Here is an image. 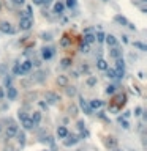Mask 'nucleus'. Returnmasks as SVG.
<instances>
[{
    "instance_id": "53",
    "label": "nucleus",
    "mask_w": 147,
    "mask_h": 151,
    "mask_svg": "<svg viewBox=\"0 0 147 151\" xmlns=\"http://www.w3.org/2000/svg\"><path fill=\"white\" fill-rule=\"evenodd\" d=\"M0 131H2V126H0Z\"/></svg>"
},
{
    "instance_id": "18",
    "label": "nucleus",
    "mask_w": 147,
    "mask_h": 151,
    "mask_svg": "<svg viewBox=\"0 0 147 151\" xmlns=\"http://www.w3.org/2000/svg\"><path fill=\"white\" fill-rule=\"evenodd\" d=\"M63 9H65V5H63L62 2H57L54 5V13H55V14H62Z\"/></svg>"
},
{
    "instance_id": "11",
    "label": "nucleus",
    "mask_w": 147,
    "mask_h": 151,
    "mask_svg": "<svg viewBox=\"0 0 147 151\" xmlns=\"http://www.w3.org/2000/svg\"><path fill=\"white\" fill-rule=\"evenodd\" d=\"M109 55H111L112 58H120V57H122V50H120L117 46H112V49L109 50Z\"/></svg>"
},
{
    "instance_id": "23",
    "label": "nucleus",
    "mask_w": 147,
    "mask_h": 151,
    "mask_svg": "<svg viewBox=\"0 0 147 151\" xmlns=\"http://www.w3.org/2000/svg\"><path fill=\"white\" fill-rule=\"evenodd\" d=\"M116 60H117V62H116L117 63V65H116L117 66V71H125V62H123L122 58H116Z\"/></svg>"
},
{
    "instance_id": "20",
    "label": "nucleus",
    "mask_w": 147,
    "mask_h": 151,
    "mask_svg": "<svg viewBox=\"0 0 147 151\" xmlns=\"http://www.w3.org/2000/svg\"><path fill=\"white\" fill-rule=\"evenodd\" d=\"M95 41V35H92L90 32H87L84 35V43H87V44H92V43Z\"/></svg>"
},
{
    "instance_id": "35",
    "label": "nucleus",
    "mask_w": 147,
    "mask_h": 151,
    "mask_svg": "<svg viewBox=\"0 0 147 151\" xmlns=\"http://www.w3.org/2000/svg\"><path fill=\"white\" fill-rule=\"evenodd\" d=\"M13 72H14L16 76H21V66H19V63H16L14 68H13Z\"/></svg>"
},
{
    "instance_id": "3",
    "label": "nucleus",
    "mask_w": 147,
    "mask_h": 151,
    "mask_svg": "<svg viewBox=\"0 0 147 151\" xmlns=\"http://www.w3.org/2000/svg\"><path fill=\"white\" fill-rule=\"evenodd\" d=\"M32 25H33L32 18H21V21H19V28L21 30H30Z\"/></svg>"
},
{
    "instance_id": "19",
    "label": "nucleus",
    "mask_w": 147,
    "mask_h": 151,
    "mask_svg": "<svg viewBox=\"0 0 147 151\" xmlns=\"http://www.w3.org/2000/svg\"><path fill=\"white\" fill-rule=\"evenodd\" d=\"M65 91H66V95L70 96V98H73V96H76V87H70V85H66L65 87Z\"/></svg>"
},
{
    "instance_id": "15",
    "label": "nucleus",
    "mask_w": 147,
    "mask_h": 151,
    "mask_svg": "<svg viewBox=\"0 0 147 151\" xmlns=\"http://www.w3.org/2000/svg\"><path fill=\"white\" fill-rule=\"evenodd\" d=\"M57 135H59V139H65V137L68 135V129H66L65 126H59V129H57Z\"/></svg>"
},
{
    "instance_id": "21",
    "label": "nucleus",
    "mask_w": 147,
    "mask_h": 151,
    "mask_svg": "<svg viewBox=\"0 0 147 151\" xmlns=\"http://www.w3.org/2000/svg\"><path fill=\"white\" fill-rule=\"evenodd\" d=\"M96 66H98V69H101V71H106V68H108V63H106V60L98 58V62H96Z\"/></svg>"
},
{
    "instance_id": "46",
    "label": "nucleus",
    "mask_w": 147,
    "mask_h": 151,
    "mask_svg": "<svg viewBox=\"0 0 147 151\" xmlns=\"http://www.w3.org/2000/svg\"><path fill=\"white\" fill-rule=\"evenodd\" d=\"M141 112H142V109H141V107H136V110H135V115H141Z\"/></svg>"
},
{
    "instance_id": "27",
    "label": "nucleus",
    "mask_w": 147,
    "mask_h": 151,
    "mask_svg": "<svg viewBox=\"0 0 147 151\" xmlns=\"http://www.w3.org/2000/svg\"><path fill=\"white\" fill-rule=\"evenodd\" d=\"M106 76L109 77V79H116V69H112V68H106Z\"/></svg>"
},
{
    "instance_id": "5",
    "label": "nucleus",
    "mask_w": 147,
    "mask_h": 151,
    "mask_svg": "<svg viewBox=\"0 0 147 151\" xmlns=\"http://www.w3.org/2000/svg\"><path fill=\"white\" fill-rule=\"evenodd\" d=\"M19 131L18 125H14V123H10V126L6 127V137L8 139H13V137H16V132Z\"/></svg>"
},
{
    "instance_id": "1",
    "label": "nucleus",
    "mask_w": 147,
    "mask_h": 151,
    "mask_svg": "<svg viewBox=\"0 0 147 151\" xmlns=\"http://www.w3.org/2000/svg\"><path fill=\"white\" fill-rule=\"evenodd\" d=\"M0 32L5 33V35H14L16 30L10 22H0Z\"/></svg>"
},
{
    "instance_id": "28",
    "label": "nucleus",
    "mask_w": 147,
    "mask_h": 151,
    "mask_svg": "<svg viewBox=\"0 0 147 151\" xmlns=\"http://www.w3.org/2000/svg\"><path fill=\"white\" fill-rule=\"evenodd\" d=\"M60 46H62V47H66V46H70V38H68V36H63V38L60 39Z\"/></svg>"
},
{
    "instance_id": "38",
    "label": "nucleus",
    "mask_w": 147,
    "mask_h": 151,
    "mask_svg": "<svg viewBox=\"0 0 147 151\" xmlns=\"http://www.w3.org/2000/svg\"><path fill=\"white\" fill-rule=\"evenodd\" d=\"M18 116H19V120L22 121L24 118H27V113H25L24 110H19V112H18Z\"/></svg>"
},
{
    "instance_id": "41",
    "label": "nucleus",
    "mask_w": 147,
    "mask_h": 151,
    "mask_svg": "<svg viewBox=\"0 0 147 151\" xmlns=\"http://www.w3.org/2000/svg\"><path fill=\"white\" fill-rule=\"evenodd\" d=\"M25 99L27 101H32V99H36V93H29L27 96H25Z\"/></svg>"
},
{
    "instance_id": "40",
    "label": "nucleus",
    "mask_w": 147,
    "mask_h": 151,
    "mask_svg": "<svg viewBox=\"0 0 147 151\" xmlns=\"http://www.w3.org/2000/svg\"><path fill=\"white\" fill-rule=\"evenodd\" d=\"M11 2H13V5L14 6H21V5H24L25 3V0H11Z\"/></svg>"
},
{
    "instance_id": "29",
    "label": "nucleus",
    "mask_w": 147,
    "mask_h": 151,
    "mask_svg": "<svg viewBox=\"0 0 147 151\" xmlns=\"http://www.w3.org/2000/svg\"><path fill=\"white\" fill-rule=\"evenodd\" d=\"M79 50H81L82 53H89L90 47H89V44H87V43H82V44H81V47H79Z\"/></svg>"
},
{
    "instance_id": "8",
    "label": "nucleus",
    "mask_w": 147,
    "mask_h": 151,
    "mask_svg": "<svg viewBox=\"0 0 147 151\" xmlns=\"http://www.w3.org/2000/svg\"><path fill=\"white\" fill-rule=\"evenodd\" d=\"M79 106H81V109L84 110V112L87 113V115H92V109H90V106L87 104V101L82 98V96L79 98Z\"/></svg>"
},
{
    "instance_id": "49",
    "label": "nucleus",
    "mask_w": 147,
    "mask_h": 151,
    "mask_svg": "<svg viewBox=\"0 0 147 151\" xmlns=\"http://www.w3.org/2000/svg\"><path fill=\"white\" fill-rule=\"evenodd\" d=\"M81 69H82V71H89V68H87L85 65H82V66H81Z\"/></svg>"
},
{
    "instance_id": "10",
    "label": "nucleus",
    "mask_w": 147,
    "mask_h": 151,
    "mask_svg": "<svg viewBox=\"0 0 147 151\" xmlns=\"http://www.w3.org/2000/svg\"><path fill=\"white\" fill-rule=\"evenodd\" d=\"M19 66H21V76L22 74H25V72H29L30 71V69H32V62H30V60H27V62H24V63H22V65H19Z\"/></svg>"
},
{
    "instance_id": "6",
    "label": "nucleus",
    "mask_w": 147,
    "mask_h": 151,
    "mask_svg": "<svg viewBox=\"0 0 147 151\" xmlns=\"http://www.w3.org/2000/svg\"><path fill=\"white\" fill-rule=\"evenodd\" d=\"M65 139H66V140H63V145H65V146H73V145H76V143L79 142V137L70 135V134L65 137Z\"/></svg>"
},
{
    "instance_id": "45",
    "label": "nucleus",
    "mask_w": 147,
    "mask_h": 151,
    "mask_svg": "<svg viewBox=\"0 0 147 151\" xmlns=\"http://www.w3.org/2000/svg\"><path fill=\"white\" fill-rule=\"evenodd\" d=\"M40 107H41V109H44V110H48V104L43 102V101H40Z\"/></svg>"
},
{
    "instance_id": "16",
    "label": "nucleus",
    "mask_w": 147,
    "mask_h": 151,
    "mask_svg": "<svg viewBox=\"0 0 147 151\" xmlns=\"http://www.w3.org/2000/svg\"><path fill=\"white\" fill-rule=\"evenodd\" d=\"M89 106H90V109H101V107H103V101H100V99H93V101H90V104H89Z\"/></svg>"
},
{
    "instance_id": "26",
    "label": "nucleus",
    "mask_w": 147,
    "mask_h": 151,
    "mask_svg": "<svg viewBox=\"0 0 147 151\" xmlns=\"http://www.w3.org/2000/svg\"><path fill=\"white\" fill-rule=\"evenodd\" d=\"M114 19H116V22H119L120 25H126V24H128V21H126V19L123 18V16H120V14H117Z\"/></svg>"
},
{
    "instance_id": "37",
    "label": "nucleus",
    "mask_w": 147,
    "mask_h": 151,
    "mask_svg": "<svg viewBox=\"0 0 147 151\" xmlns=\"http://www.w3.org/2000/svg\"><path fill=\"white\" fill-rule=\"evenodd\" d=\"M68 8H75L76 6V0H66V3H65Z\"/></svg>"
},
{
    "instance_id": "54",
    "label": "nucleus",
    "mask_w": 147,
    "mask_h": 151,
    "mask_svg": "<svg viewBox=\"0 0 147 151\" xmlns=\"http://www.w3.org/2000/svg\"><path fill=\"white\" fill-rule=\"evenodd\" d=\"M116 151H117V150H116Z\"/></svg>"
},
{
    "instance_id": "7",
    "label": "nucleus",
    "mask_w": 147,
    "mask_h": 151,
    "mask_svg": "<svg viewBox=\"0 0 147 151\" xmlns=\"http://www.w3.org/2000/svg\"><path fill=\"white\" fill-rule=\"evenodd\" d=\"M6 98H8L10 101H14L16 98H18V90L14 88V87H6Z\"/></svg>"
},
{
    "instance_id": "51",
    "label": "nucleus",
    "mask_w": 147,
    "mask_h": 151,
    "mask_svg": "<svg viewBox=\"0 0 147 151\" xmlns=\"http://www.w3.org/2000/svg\"><path fill=\"white\" fill-rule=\"evenodd\" d=\"M0 9H2V2H0Z\"/></svg>"
},
{
    "instance_id": "17",
    "label": "nucleus",
    "mask_w": 147,
    "mask_h": 151,
    "mask_svg": "<svg viewBox=\"0 0 147 151\" xmlns=\"http://www.w3.org/2000/svg\"><path fill=\"white\" fill-rule=\"evenodd\" d=\"M57 83H59L60 87H66V85H68V77L63 76V74L57 76Z\"/></svg>"
},
{
    "instance_id": "4",
    "label": "nucleus",
    "mask_w": 147,
    "mask_h": 151,
    "mask_svg": "<svg viewBox=\"0 0 147 151\" xmlns=\"http://www.w3.org/2000/svg\"><path fill=\"white\" fill-rule=\"evenodd\" d=\"M44 79H46V72L41 71V69H40V71H36V72H33V76L30 77V80H32V82H35V83H41Z\"/></svg>"
},
{
    "instance_id": "13",
    "label": "nucleus",
    "mask_w": 147,
    "mask_h": 151,
    "mask_svg": "<svg viewBox=\"0 0 147 151\" xmlns=\"http://www.w3.org/2000/svg\"><path fill=\"white\" fill-rule=\"evenodd\" d=\"M16 137H18V143L21 146H24L25 145V132L24 131H18V132H16Z\"/></svg>"
},
{
    "instance_id": "24",
    "label": "nucleus",
    "mask_w": 147,
    "mask_h": 151,
    "mask_svg": "<svg viewBox=\"0 0 147 151\" xmlns=\"http://www.w3.org/2000/svg\"><path fill=\"white\" fill-rule=\"evenodd\" d=\"M133 46H135L136 49L142 50V52H146V50H147V46H146V44H142L141 41H135V43H133Z\"/></svg>"
},
{
    "instance_id": "22",
    "label": "nucleus",
    "mask_w": 147,
    "mask_h": 151,
    "mask_svg": "<svg viewBox=\"0 0 147 151\" xmlns=\"http://www.w3.org/2000/svg\"><path fill=\"white\" fill-rule=\"evenodd\" d=\"M30 120H32L33 123H36V125H38V123L41 121V113H40V112H33L32 116H30Z\"/></svg>"
},
{
    "instance_id": "30",
    "label": "nucleus",
    "mask_w": 147,
    "mask_h": 151,
    "mask_svg": "<svg viewBox=\"0 0 147 151\" xmlns=\"http://www.w3.org/2000/svg\"><path fill=\"white\" fill-rule=\"evenodd\" d=\"M32 83H33V82H32L30 79H21V85H22V87H25V88H29V87L32 85Z\"/></svg>"
},
{
    "instance_id": "42",
    "label": "nucleus",
    "mask_w": 147,
    "mask_h": 151,
    "mask_svg": "<svg viewBox=\"0 0 147 151\" xmlns=\"http://www.w3.org/2000/svg\"><path fill=\"white\" fill-rule=\"evenodd\" d=\"M43 39H46V41H51L52 39V36H51V33H43Z\"/></svg>"
},
{
    "instance_id": "52",
    "label": "nucleus",
    "mask_w": 147,
    "mask_h": 151,
    "mask_svg": "<svg viewBox=\"0 0 147 151\" xmlns=\"http://www.w3.org/2000/svg\"><path fill=\"white\" fill-rule=\"evenodd\" d=\"M103 2H108V0H103Z\"/></svg>"
},
{
    "instance_id": "32",
    "label": "nucleus",
    "mask_w": 147,
    "mask_h": 151,
    "mask_svg": "<svg viewBox=\"0 0 147 151\" xmlns=\"http://www.w3.org/2000/svg\"><path fill=\"white\" fill-rule=\"evenodd\" d=\"M87 85H89V87H93V85H96V77L90 76L89 79H87Z\"/></svg>"
},
{
    "instance_id": "33",
    "label": "nucleus",
    "mask_w": 147,
    "mask_h": 151,
    "mask_svg": "<svg viewBox=\"0 0 147 151\" xmlns=\"http://www.w3.org/2000/svg\"><path fill=\"white\" fill-rule=\"evenodd\" d=\"M95 39H96V41H100V43H103V41H105V33H103V32H98V33L95 35Z\"/></svg>"
},
{
    "instance_id": "12",
    "label": "nucleus",
    "mask_w": 147,
    "mask_h": 151,
    "mask_svg": "<svg viewBox=\"0 0 147 151\" xmlns=\"http://www.w3.org/2000/svg\"><path fill=\"white\" fill-rule=\"evenodd\" d=\"M22 126H24L25 129H35L36 123H33L30 118H24V120H22Z\"/></svg>"
},
{
    "instance_id": "36",
    "label": "nucleus",
    "mask_w": 147,
    "mask_h": 151,
    "mask_svg": "<svg viewBox=\"0 0 147 151\" xmlns=\"http://www.w3.org/2000/svg\"><path fill=\"white\" fill-rule=\"evenodd\" d=\"M70 65H71V58H63L62 60V66L63 68H68Z\"/></svg>"
},
{
    "instance_id": "2",
    "label": "nucleus",
    "mask_w": 147,
    "mask_h": 151,
    "mask_svg": "<svg viewBox=\"0 0 147 151\" xmlns=\"http://www.w3.org/2000/svg\"><path fill=\"white\" fill-rule=\"evenodd\" d=\"M44 99H46V104H57L60 101V96L55 95L54 91H46L44 93Z\"/></svg>"
},
{
    "instance_id": "39",
    "label": "nucleus",
    "mask_w": 147,
    "mask_h": 151,
    "mask_svg": "<svg viewBox=\"0 0 147 151\" xmlns=\"http://www.w3.org/2000/svg\"><path fill=\"white\" fill-rule=\"evenodd\" d=\"M119 121L122 123V127H123V129H128V127H130V125H128V121H126V120H122V118H119Z\"/></svg>"
},
{
    "instance_id": "43",
    "label": "nucleus",
    "mask_w": 147,
    "mask_h": 151,
    "mask_svg": "<svg viewBox=\"0 0 147 151\" xmlns=\"http://www.w3.org/2000/svg\"><path fill=\"white\" fill-rule=\"evenodd\" d=\"M76 112H78V107H76V106L70 107V113H71V115H76Z\"/></svg>"
},
{
    "instance_id": "50",
    "label": "nucleus",
    "mask_w": 147,
    "mask_h": 151,
    "mask_svg": "<svg viewBox=\"0 0 147 151\" xmlns=\"http://www.w3.org/2000/svg\"><path fill=\"white\" fill-rule=\"evenodd\" d=\"M33 3L35 5H41V0H33Z\"/></svg>"
},
{
    "instance_id": "25",
    "label": "nucleus",
    "mask_w": 147,
    "mask_h": 151,
    "mask_svg": "<svg viewBox=\"0 0 147 151\" xmlns=\"http://www.w3.org/2000/svg\"><path fill=\"white\" fill-rule=\"evenodd\" d=\"M116 145H117V140H116L114 137H109V139L106 140V146H109V148H114Z\"/></svg>"
},
{
    "instance_id": "34",
    "label": "nucleus",
    "mask_w": 147,
    "mask_h": 151,
    "mask_svg": "<svg viewBox=\"0 0 147 151\" xmlns=\"http://www.w3.org/2000/svg\"><path fill=\"white\" fill-rule=\"evenodd\" d=\"M106 93H108V95H114V93H116V85L106 87Z\"/></svg>"
},
{
    "instance_id": "31",
    "label": "nucleus",
    "mask_w": 147,
    "mask_h": 151,
    "mask_svg": "<svg viewBox=\"0 0 147 151\" xmlns=\"http://www.w3.org/2000/svg\"><path fill=\"white\" fill-rule=\"evenodd\" d=\"M6 74H8V66L0 65V76H6Z\"/></svg>"
},
{
    "instance_id": "47",
    "label": "nucleus",
    "mask_w": 147,
    "mask_h": 151,
    "mask_svg": "<svg viewBox=\"0 0 147 151\" xmlns=\"http://www.w3.org/2000/svg\"><path fill=\"white\" fill-rule=\"evenodd\" d=\"M78 127H79V129H84V121H78Z\"/></svg>"
},
{
    "instance_id": "14",
    "label": "nucleus",
    "mask_w": 147,
    "mask_h": 151,
    "mask_svg": "<svg viewBox=\"0 0 147 151\" xmlns=\"http://www.w3.org/2000/svg\"><path fill=\"white\" fill-rule=\"evenodd\" d=\"M105 41L108 43V46H117V39H116V36L114 35H108V36H105Z\"/></svg>"
},
{
    "instance_id": "9",
    "label": "nucleus",
    "mask_w": 147,
    "mask_h": 151,
    "mask_svg": "<svg viewBox=\"0 0 147 151\" xmlns=\"http://www.w3.org/2000/svg\"><path fill=\"white\" fill-rule=\"evenodd\" d=\"M52 55H54V49H51V47H44V49H41V57H43V60H49V58H52Z\"/></svg>"
},
{
    "instance_id": "48",
    "label": "nucleus",
    "mask_w": 147,
    "mask_h": 151,
    "mask_svg": "<svg viewBox=\"0 0 147 151\" xmlns=\"http://www.w3.org/2000/svg\"><path fill=\"white\" fill-rule=\"evenodd\" d=\"M126 25H128V27H130V28H131V30H136V27L133 25V24H130V22H128V24H126Z\"/></svg>"
},
{
    "instance_id": "44",
    "label": "nucleus",
    "mask_w": 147,
    "mask_h": 151,
    "mask_svg": "<svg viewBox=\"0 0 147 151\" xmlns=\"http://www.w3.org/2000/svg\"><path fill=\"white\" fill-rule=\"evenodd\" d=\"M5 85H6V87L11 85V77H8V74H6V77H5Z\"/></svg>"
}]
</instances>
